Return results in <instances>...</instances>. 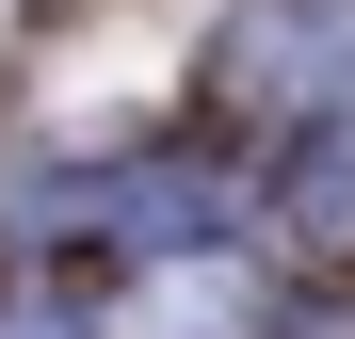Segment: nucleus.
<instances>
[{"label": "nucleus", "mask_w": 355, "mask_h": 339, "mask_svg": "<svg viewBox=\"0 0 355 339\" xmlns=\"http://www.w3.org/2000/svg\"><path fill=\"white\" fill-rule=\"evenodd\" d=\"M113 339H275V275L226 259V243H162L113 291Z\"/></svg>", "instance_id": "obj_1"}, {"label": "nucleus", "mask_w": 355, "mask_h": 339, "mask_svg": "<svg viewBox=\"0 0 355 339\" xmlns=\"http://www.w3.org/2000/svg\"><path fill=\"white\" fill-rule=\"evenodd\" d=\"M291 226H307L323 259H355V113L307 130V162H291Z\"/></svg>", "instance_id": "obj_2"}, {"label": "nucleus", "mask_w": 355, "mask_h": 339, "mask_svg": "<svg viewBox=\"0 0 355 339\" xmlns=\"http://www.w3.org/2000/svg\"><path fill=\"white\" fill-rule=\"evenodd\" d=\"M0 339H81V323H49V307H17V323H0Z\"/></svg>", "instance_id": "obj_3"}]
</instances>
